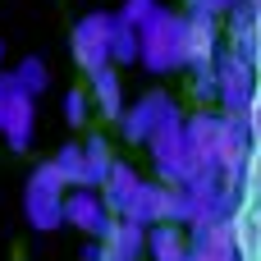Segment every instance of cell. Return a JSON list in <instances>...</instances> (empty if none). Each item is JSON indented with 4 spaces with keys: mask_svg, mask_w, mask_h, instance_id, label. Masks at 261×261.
Wrapping results in <instances>:
<instances>
[{
    "mask_svg": "<svg viewBox=\"0 0 261 261\" xmlns=\"http://www.w3.org/2000/svg\"><path fill=\"white\" fill-rule=\"evenodd\" d=\"M138 64H142L147 73H156V78L188 69V14L161 5V9L142 23V60H138Z\"/></svg>",
    "mask_w": 261,
    "mask_h": 261,
    "instance_id": "6da1fadb",
    "label": "cell"
},
{
    "mask_svg": "<svg viewBox=\"0 0 261 261\" xmlns=\"http://www.w3.org/2000/svg\"><path fill=\"white\" fill-rule=\"evenodd\" d=\"M64 197H69V184L60 179L55 161H41L32 174H28V188H23V216L37 234H50L64 225Z\"/></svg>",
    "mask_w": 261,
    "mask_h": 261,
    "instance_id": "7a4b0ae2",
    "label": "cell"
},
{
    "mask_svg": "<svg viewBox=\"0 0 261 261\" xmlns=\"http://www.w3.org/2000/svg\"><path fill=\"white\" fill-rule=\"evenodd\" d=\"M184 119H188V115L179 110V101H174L170 92H142V96L128 101V110H124V119H119V133H124V142L147 147L156 133L179 128Z\"/></svg>",
    "mask_w": 261,
    "mask_h": 261,
    "instance_id": "3957f363",
    "label": "cell"
},
{
    "mask_svg": "<svg viewBox=\"0 0 261 261\" xmlns=\"http://www.w3.org/2000/svg\"><path fill=\"white\" fill-rule=\"evenodd\" d=\"M261 64L257 60H248V55H239V50H225L220 60H216V73H220V96H216V106H220V115L225 119H248L252 115V106H257V92H261Z\"/></svg>",
    "mask_w": 261,
    "mask_h": 261,
    "instance_id": "277c9868",
    "label": "cell"
},
{
    "mask_svg": "<svg viewBox=\"0 0 261 261\" xmlns=\"http://www.w3.org/2000/svg\"><path fill=\"white\" fill-rule=\"evenodd\" d=\"M147 151H151V170H156V179H161V184L184 188V184L197 174V156H193V147H188L184 124H179V128L156 133V138L147 142Z\"/></svg>",
    "mask_w": 261,
    "mask_h": 261,
    "instance_id": "5b68a950",
    "label": "cell"
},
{
    "mask_svg": "<svg viewBox=\"0 0 261 261\" xmlns=\"http://www.w3.org/2000/svg\"><path fill=\"white\" fill-rule=\"evenodd\" d=\"M110 18L115 14H83L78 23H73V37H69V46H73V60H78V69L92 78V73H101L106 64H110Z\"/></svg>",
    "mask_w": 261,
    "mask_h": 261,
    "instance_id": "8992f818",
    "label": "cell"
},
{
    "mask_svg": "<svg viewBox=\"0 0 261 261\" xmlns=\"http://www.w3.org/2000/svg\"><path fill=\"white\" fill-rule=\"evenodd\" d=\"M64 225L83 229L87 239H101L115 225V211L106 206L101 188H69V197H64Z\"/></svg>",
    "mask_w": 261,
    "mask_h": 261,
    "instance_id": "52a82bcc",
    "label": "cell"
},
{
    "mask_svg": "<svg viewBox=\"0 0 261 261\" xmlns=\"http://www.w3.org/2000/svg\"><path fill=\"white\" fill-rule=\"evenodd\" d=\"M184 133H188V147L197 156V170H216L220 165V133H225V115L220 110H193L184 119Z\"/></svg>",
    "mask_w": 261,
    "mask_h": 261,
    "instance_id": "ba28073f",
    "label": "cell"
},
{
    "mask_svg": "<svg viewBox=\"0 0 261 261\" xmlns=\"http://www.w3.org/2000/svg\"><path fill=\"white\" fill-rule=\"evenodd\" d=\"M87 92H92V106H96V115L101 119H124V110H128V92H124V78H119V69L115 64H106L101 73H92L87 78Z\"/></svg>",
    "mask_w": 261,
    "mask_h": 261,
    "instance_id": "9c48e42d",
    "label": "cell"
},
{
    "mask_svg": "<svg viewBox=\"0 0 261 261\" xmlns=\"http://www.w3.org/2000/svg\"><path fill=\"white\" fill-rule=\"evenodd\" d=\"M220 60V28L211 14H188V69H211Z\"/></svg>",
    "mask_w": 261,
    "mask_h": 261,
    "instance_id": "30bf717a",
    "label": "cell"
},
{
    "mask_svg": "<svg viewBox=\"0 0 261 261\" xmlns=\"http://www.w3.org/2000/svg\"><path fill=\"white\" fill-rule=\"evenodd\" d=\"M32 133H37V101L23 96V92H14L9 115H5V124H0V138H5L9 151H28V147H32Z\"/></svg>",
    "mask_w": 261,
    "mask_h": 261,
    "instance_id": "8fae6325",
    "label": "cell"
},
{
    "mask_svg": "<svg viewBox=\"0 0 261 261\" xmlns=\"http://www.w3.org/2000/svg\"><path fill=\"white\" fill-rule=\"evenodd\" d=\"M101 243H106L110 261H142V257H147V225L115 216V225L101 234Z\"/></svg>",
    "mask_w": 261,
    "mask_h": 261,
    "instance_id": "7c38bea8",
    "label": "cell"
},
{
    "mask_svg": "<svg viewBox=\"0 0 261 261\" xmlns=\"http://www.w3.org/2000/svg\"><path fill=\"white\" fill-rule=\"evenodd\" d=\"M193 239L184 225H151L147 229V261H188Z\"/></svg>",
    "mask_w": 261,
    "mask_h": 261,
    "instance_id": "4fadbf2b",
    "label": "cell"
},
{
    "mask_svg": "<svg viewBox=\"0 0 261 261\" xmlns=\"http://www.w3.org/2000/svg\"><path fill=\"white\" fill-rule=\"evenodd\" d=\"M142 60V28H133L128 18H110V64L115 69H133Z\"/></svg>",
    "mask_w": 261,
    "mask_h": 261,
    "instance_id": "5bb4252c",
    "label": "cell"
},
{
    "mask_svg": "<svg viewBox=\"0 0 261 261\" xmlns=\"http://www.w3.org/2000/svg\"><path fill=\"white\" fill-rule=\"evenodd\" d=\"M138 188H142V174H138L133 165H124V161H115V170H110V179L101 184V197H106V206H110L115 216H124V211H128V202L138 197Z\"/></svg>",
    "mask_w": 261,
    "mask_h": 261,
    "instance_id": "9a60e30c",
    "label": "cell"
},
{
    "mask_svg": "<svg viewBox=\"0 0 261 261\" xmlns=\"http://www.w3.org/2000/svg\"><path fill=\"white\" fill-rule=\"evenodd\" d=\"M55 170H60V179L69 184V188H92V179H87V151H83V142H64L55 156Z\"/></svg>",
    "mask_w": 261,
    "mask_h": 261,
    "instance_id": "2e32d148",
    "label": "cell"
},
{
    "mask_svg": "<svg viewBox=\"0 0 261 261\" xmlns=\"http://www.w3.org/2000/svg\"><path fill=\"white\" fill-rule=\"evenodd\" d=\"M83 151H87V179H92V188H101L110 179V170H115V147H110V138L92 133L83 142Z\"/></svg>",
    "mask_w": 261,
    "mask_h": 261,
    "instance_id": "e0dca14e",
    "label": "cell"
},
{
    "mask_svg": "<svg viewBox=\"0 0 261 261\" xmlns=\"http://www.w3.org/2000/svg\"><path fill=\"white\" fill-rule=\"evenodd\" d=\"M14 87L23 92V96H41L46 87H50V69H46V60H37V55H28V60H18L14 64Z\"/></svg>",
    "mask_w": 261,
    "mask_h": 261,
    "instance_id": "ac0fdd59",
    "label": "cell"
},
{
    "mask_svg": "<svg viewBox=\"0 0 261 261\" xmlns=\"http://www.w3.org/2000/svg\"><path fill=\"white\" fill-rule=\"evenodd\" d=\"M92 115H96V106H92V92H83V87L64 92V124H69V128H83Z\"/></svg>",
    "mask_w": 261,
    "mask_h": 261,
    "instance_id": "d6986e66",
    "label": "cell"
},
{
    "mask_svg": "<svg viewBox=\"0 0 261 261\" xmlns=\"http://www.w3.org/2000/svg\"><path fill=\"white\" fill-rule=\"evenodd\" d=\"M193 96H197L202 106H211V101L220 96V73H216V64H211V69H193Z\"/></svg>",
    "mask_w": 261,
    "mask_h": 261,
    "instance_id": "ffe728a7",
    "label": "cell"
},
{
    "mask_svg": "<svg viewBox=\"0 0 261 261\" xmlns=\"http://www.w3.org/2000/svg\"><path fill=\"white\" fill-rule=\"evenodd\" d=\"M156 9H161V0H124V5H119L115 14H119V18H128L133 28H142V23H147V18L156 14Z\"/></svg>",
    "mask_w": 261,
    "mask_h": 261,
    "instance_id": "44dd1931",
    "label": "cell"
},
{
    "mask_svg": "<svg viewBox=\"0 0 261 261\" xmlns=\"http://www.w3.org/2000/svg\"><path fill=\"white\" fill-rule=\"evenodd\" d=\"M14 73H0V124H5V115H9V101H14Z\"/></svg>",
    "mask_w": 261,
    "mask_h": 261,
    "instance_id": "7402d4cb",
    "label": "cell"
},
{
    "mask_svg": "<svg viewBox=\"0 0 261 261\" xmlns=\"http://www.w3.org/2000/svg\"><path fill=\"white\" fill-rule=\"evenodd\" d=\"M83 261H110L106 243H101V239H87V248H83Z\"/></svg>",
    "mask_w": 261,
    "mask_h": 261,
    "instance_id": "603a6c76",
    "label": "cell"
},
{
    "mask_svg": "<svg viewBox=\"0 0 261 261\" xmlns=\"http://www.w3.org/2000/svg\"><path fill=\"white\" fill-rule=\"evenodd\" d=\"M0 60H5V41H0Z\"/></svg>",
    "mask_w": 261,
    "mask_h": 261,
    "instance_id": "cb8c5ba5",
    "label": "cell"
}]
</instances>
